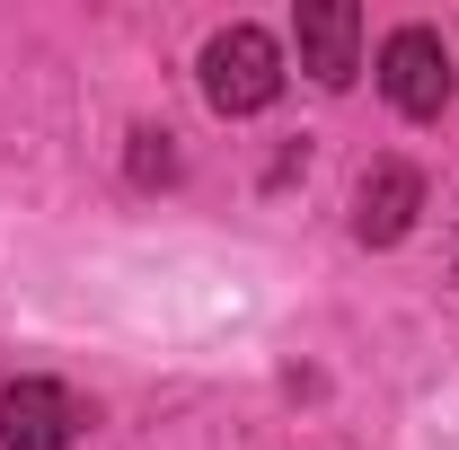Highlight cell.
<instances>
[{
  "label": "cell",
  "mask_w": 459,
  "mask_h": 450,
  "mask_svg": "<svg viewBox=\"0 0 459 450\" xmlns=\"http://www.w3.org/2000/svg\"><path fill=\"white\" fill-rule=\"evenodd\" d=\"M204 98L221 115H256L283 98V45L265 36V27H221L212 45H204Z\"/></svg>",
  "instance_id": "6da1fadb"
},
{
  "label": "cell",
  "mask_w": 459,
  "mask_h": 450,
  "mask_svg": "<svg viewBox=\"0 0 459 450\" xmlns=\"http://www.w3.org/2000/svg\"><path fill=\"white\" fill-rule=\"evenodd\" d=\"M380 89H389L398 115L433 124V115L451 107V54H442V36H433V27H398V36L380 45Z\"/></svg>",
  "instance_id": "7a4b0ae2"
},
{
  "label": "cell",
  "mask_w": 459,
  "mask_h": 450,
  "mask_svg": "<svg viewBox=\"0 0 459 450\" xmlns=\"http://www.w3.org/2000/svg\"><path fill=\"white\" fill-rule=\"evenodd\" d=\"M291 36H300V71L318 80V89H344L353 71H362V9L353 0H300V18H291Z\"/></svg>",
  "instance_id": "3957f363"
},
{
  "label": "cell",
  "mask_w": 459,
  "mask_h": 450,
  "mask_svg": "<svg viewBox=\"0 0 459 450\" xmlns=\"http://www.w3.org/2000/svg\"><path fill=\"white\" fill-rule=\"evenodd\" d=\"M71 433H80L71 389H54V380H9L0 389V450H71Z\"/></svg>",
  "instance_id": "277c9868"
},
{
  "label": "cell",
  "mask_w": 459,
  "mask_h": 450,
  "mask_svg": "<svg viewBox=\"0 0 459 450\" xmlns=\"http://www.w3.org/2000/svg\"><path fill=\"white\" fill-rule=\"evenodd\" d=\"M424 212V177L406 169V160H380V169L353 186V238L362 247H398L406 229Z\"/></svg>",
  "instance_id": "5b68a950"
},
{
  "label": "cell",
  "mask_w": 459,
  "mask_h": 450,
  "mask_svg": "<svg viewBox=\"0 0 459 450\" xmlns=\"http://www.w3.org/2000/svg\"><path fill=\"white\" fill-rule=\"evenodd\" d=\"M133 142H142V151H133V177H142V186H151V177H169V169H177L169 133H133Z\"/></svg>",
  "instance_id": "8992f818"
}]
</instances>
